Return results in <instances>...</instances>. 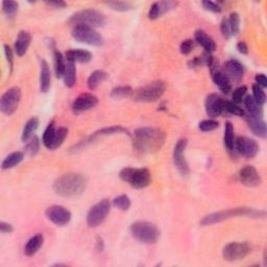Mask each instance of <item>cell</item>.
I'll list each match as a JSON object with an SVG mask.
<instances>
[{
	"instance_id": "cell-30",
	"label": "cell",
	"mask_w": 267,
	"mask_h": 267,
	"mask_svg": "<svg viewBox=\"0 0 267 267\" xmlns=\"http://www.w3.org/2000/svg\"><path fill=\"white\" fill-rule=\"evenodd\" d=\"M108 73L103 70H95L88 78V87L90 90H95L101 83L108 78Z\"/></svg>"
},
{
	"instance_id": "cell-23",
	"label": "cell",
	"mask_w": 267,
	"mask_h": 267,
	"mask_svg": "<svg viewBox=\"0 0 267 267\" xmlns=\"http://www.w3.org/2000/svg\"><path fill=\"white\" fill-rule=\"evenodd\" d=\"M51 74L49 66L45 60L40 61V90L46 93L50 89Z\"/></svg>"
},
{
	"instance_id": "cell-4",
	"label": "cell",
	"mask_w": 267,
	"mask_h": 267,
	"mask_svg": "<svg viewBox=\"0 0 267 267\" xmlns=\"http://www.w3.org/2000/svg\"><path fill=\"white\" fill-rule=\"evenodd\" d=\"M120 179L135 189L146 188L151 183V173L146 168H123L119 173Z\"/></svg>"
},
{
	"instance_id": "cell-45",
	"label": "cell",
	"mask_w": 267,
	"mask_h": 267,
	"mask_svg": "<svg viewBox=\"0 0 267 267\" xmlns=\"http://www.w3.org/2000/svg\"><path fill=\"white\" fill-rule=\"evenodd\" d=\"M246 92H247V88L245 86H242V87L237 88L236 90L233 92V95H232V100L233 101L232 102L236 103V104L242 102V100H243V97L246 94Z\"/></svg>"
},
{
	"instance_id": "cell-33",
	"label": "cell",
	"mask_w": 267,
	"mask_h": 267,
	"mask_svg": "<svg viewBox=\"0 0 267 267\" xmlns=\"http://www.w3.org/2000/svg\"><path fill=\"white\" fill-rule=\"evenodd\" d=\"M39 127V119L37 117L30 118L27 122L24 125L23 132H22V141L27 142L30 138H32L35 135V132Z\"/></svg>"
},
{
	"instance_id": "cell-48",
	"label": "cell",
	"mask_w": 267,
	"mask_h": 267,
	"mask_svg": "<svg viewBox=\"0 0 267 267\" xmlns=\"http://www.w3.org/2000/svg\"><path fill=\"white\" fill-rule=\"evenodd\" d=\"M220 30L221 34L225 39H229L231 37V30H230V26H229V22L228 19L223 18L221 23H220Z\"/></svg>"
},
{
	"instance_id": "cell-47",
	"label": "cell",
	"mask_w": 267,
	"mask_h": 267,
	"mask_svg": "<svg viewBox=\"0 0 267 267\" xmlns=\"http://www.w3.org/2000/svg\"><path fill=\"white\" fill-rule=\"evenodd\" d=\"M193 47H194V42L192 41V40H185V41H183L180 46L181 53L185 54V55L189 54L192 51Z\"/></svg>"
},
{
	"instance_id": "cell-51",
	"label": "cell",
	"mask_w": 267,
	"mask_h": 267,
	"mask_svg": "<svg viewBox=\"0 0 267 267\" xmlns=\"http://www.w3.org/2000/svg\"><path fill=\"white\" fill-rule=\"evenodd\" d=\"M0 231H1V233H3V234H10L14 231V229H13L12 224L1 221L0 222Z\"/></svg>"
},
{
	"instance_id": "cell-31",
	"label": "cell",
	"mask_w": 267,
	"mask_h": 267,
	"mask_svg": "<svg viewBox=\"0 0 267 267\" xmlns=\"http://www.w3.org/2000/svg\"><path fill=\"white\" fill-rule=\"evenodd\" d=\"M223 141H224L226 149H228L230 152L235 150V135H234V126L230 121H228L224 126Z\"/></svg>"
},
{
	"instance_id": "cell-22",
	"label": "cell",
	"mask_w": 267,
	"mask_h": 267,
	"mask_svg": "<svg viewBox=\"0 0 267 267\" xmlns=\"http://www.w3.org/2000/svg\"><path fill=\"white\" fill-rule=\"evenodd\" d=\"M30 42H31V35L28 31L21 30L15 42V52L17 53L18 56H23L27 52Z\"/></svg>"
},
{
	"instance_id": "cell-28",
	"label": "cell",
	"mask_w": 267,
	"mask_h": 267,
	"mask_svg": "<svg viewBox=\"0 0 267 267\" xmlns=\"http://www.w3.org/2000/svg\"><path fill=\"white\" fill-rule=\"evenodd\" d=\"M64 83L65 86L68 88H72L76 83V67L75 63L67 62L66 64V69L64 72Z\"/></svg>"
},
{
	"instance_id": "cell-44",
	"label": "cell",
	"mask_w": 267,
	"mask_h": 267,
	"mask_svg": "<svg viewBox=\"0 0 267 267\" xmlns=\"http://www.w3.org/2000/svg\"><path fill=\"white\" fill-rule=\"evenodd\" d=\"M19 4L16 1H3L2 11L6 16H14L18 11Z\"/></svg>"
},
{
	"instance_id": "cell-12",
	"label": "cell",
	"mask_w": 267,
	"mask_h": 267,
	"mask_svg": "<svg viewBox=\"0 0 267 267\" xmlns=\"http://www.w3.org/2000/svg\"><path fill=\"white\" fill-rule=\"evenodd\" d=\"M252 250L247 242H231L222 249V256L225 261L235 262L244 259Z\"/></svg>"
},
{
	"instance_id": "cell-7",
	"label": "cell",
	"mask_w": 267,
	"mask_h": 267,
	"mask_svg": "<svg viewBox=\"0 0 267 267\" xmlns=\"http://www.w3.org/2000/svg\"><path fill=\"white\" fill-rule=\"evenodd\" d=\"M166 90V83L163 80H156L147 86L139 88L132 94V98L139 102H153L160 99Z\"/></svg>"
},
{
	"instance_id": "cell-52",
	"label": "cell",
	"mask_w": 267,
	"mask_h": 267,
	"mask_svg": "<svg viewBox=\"0 0 267 267\" xmlns=\"http://www.w3.org/2000/svg\"><path fill=\"white\" fill-rule=\"evenodd\" d=\"M46 4L49 5V6H52V7H55V9H63V7L67 6V3L64 2V1H61V0H59V1H46Z\"/></svg>"
},
{
	"instance_id": "cell-38",
	"label": "cell",
	"mask_w": 267,
	"mask_h": 267,
	"mask_svg": "<svg viewBox=\"0 0 267 267\" xmlns=\"http://www.w3.org/2000/svg\"><path fill=\"white\" fill-rule=\"evenodd\" d=\"M113 205L120 209L121 211H126L131 207V199L125 194H122L113 199Z\"/></svg>"
},
{
	"instance_id": "cell-42",
	"label": "cell",
	"mask_w": 267,
	"mask_h": 267,
	"mask_svg": "<svg viewBox=\"0 0 267 267\" xmlns=\"http://www.w3.org/2000/svg\"><path fill=\"white\" fill-rule=\"evenodd\" d=\"M218 126H219V123H218L216 120H213V119L204 120L198 124V128L200 129L201 132H211V131H214V129L218 128Z\"/></svg>"
},
{
	"instance_id": "cell-43",
	"label": "cell",
	"mask_w": 267,
	"mask_h": 267,
	"mask_svg": "<svg viewBox=\"0 0 267 267\" xmlns=\"http://www.w3.org/2000/svg\"><path fill=\"white\" fill-rule=\"evenodd\" d=\"M253 93H254V95H253L254 99L263 106L266 101V94L264 92V89L261 88L260 86H258L257 84H255L253 86Z\"/></svg>"
},
{
	"instance_id": "cell-49",
	"label": "cell",
	"mask_w": 267,
	"mask_h": 267,
	"mask_svg": "<svg viewBox=\"0 0 267 267\" xmlns=\"http://www.w3.org/2000/svg\"><path fill=\"white\" fill-rule=\"evenodd\" d=\"M4 53H5V58L7 63H9V67L12 70L13 69V64H14V55H13V50L12 48L9 45H4Z\"/></svg>"
},
{
	"instance_id": "cell-20",
	"label": "cell",
	"mask_w": 267,
	"mask_h": 267,
	"mask_svg": "<svg viewBox=\"0 0 267 267\" xmlns=\"http://www.w3.org/2000/svg\"><path fill=\"white\" fill-rule=\"evenodd\" d=\"M247 124L250 131L254 135L260 137V138H266L267 136V125L266 122L262 119V117L256 116H248L246 118Z\"/></svg>"
},
{
	"instance_id": "cell-9",
	"label": "cell",
	"mask_w": 267,
	"mask_h": 267,
	"mask_svg": "<svg viewBox=\"0 0 267 267\" xmlns=\"http://www.w3.org/2000/svg\"><path fill=\"white\" fill-rule=\"evenodd\" d=\"M68 136V128L67 127H59L56 128L55 124L52 121L48 126L46 127L45 132L43 134V138L42 142L45 145V147L53 150L60 147L65 141V139L67 138Z\"/></svg>"
},
{
	"instance_id": "cell-5",
	"label": "cell",
	"mask_w": 267,
	"mask_h": 267,
	"mask_svg": "<svg viewBox=\"0 0 267 267\" xmlns=\"http://www.w3.org/2000/svg\"><path fill=\"white\" fill-rule=\"evenodd\" d=\"M131 233L135 239L145 244H153L159 240L161 232L155 223L137 221L131 225Z\"/></svg>"
},
{
	"instance_id": "cell-29",
	"label": "cell",
	"mask_w": 267,
	"mask_h": 267,
	"mask_svg": "<svg viewBox=\"0 0 267 267\" xmlns=\"http://www.w3.org/2000/svg\"><path fill=\"white\" fill-rule=\"evenodd\" d=\"M244 106L250 116L262 117L263 116V109L262 104L257 102L253 96H246L244 99Z\"/></svg>"
},
{
	"instance_id": "cell-36",
	"label": "cell",
	"mask_w": 267,
	"mask_h": 267,
	"mask_svg": "<svg viewBox=\"0 0 267 267\" xmlns=\"http://www.w3.org/2000/svg\"><path fill=\"white\" fill-rule=\"evenodd\" d=\"M229 26L231 30V36L236 37L238 36L240 31V16L238 13L233 12L230 14V17L228 18Z\"/></svg>"
},
{
	"instance_id": "cell-13",
	"label": "cell",
	"mask_w": 267,
	"mask_h": 267,
	"mask_svg": "<svg viewBox=\"0 0 267 267\" xmlns=\"http://www.w3.org/2000/svg\"><path fill=\"white\" fill-rule=\"evenodd\" d=\"M187 139L182 138L176 142L173 149V162L177 170L182 175H187L190 172L189 165L185 158V150L187 147Z\"/></svg>"
},
{
	"instance_id": "cell-27",
	"label": "cell",
	"mask_w": 267,
	"mask_h": 267,
	"mask_svg": "<svg viewBox=\"0 0 267 267\" xmlns=\"http://www.w3.org/2000/svg\"><path fill=\"white\" fill-rule=\"evenodd\" d=\"M44 242V237L42 234H37V235L32 236L24 247V254H25L27 257H32L35 256L38 250L41 248V246L43 245Z\"/></svg>"
},
{
	"instance_id": "cell-6",
	"label": "cell",
	"mask_w": 267,
	"mask_h": 267,
	"mask_svg": "<svg viewBox=\"0 0 267 267\" xmlns=\"http://www.w3.org/2000/svg\"><path fill=\"white\" fill-rule=\"evenodd\" d=\"M68 23L74 26L87 25L92 28L101 27L106 24V16L97 10L87 9L72 15L68 20Z\"/></svg>"
},
{
	"instance_id": "cell-16",
	"label": "cell",
	"mask_w": 267,
	"mask_h": 267,
	"mask_svg": "<svg viewBox=\"0 0 267 267\" xmlns=\"http://www.w3.org/2000/svg\"><path fill=\"white\" fill-rule=\"evenodd\" d=\"M97 103H98V98L95 95L90 93L80 94L72 102V112L74 114H80V113L95 108Z\"/></svg>"
},
{
	"instance_id": "cell-50",
	"label": "cell",
	"mask_w": 267,
	"mask_h": 267,
	"mask_svg": "<svg viewBox=\"0 0 267 267\" xmlns=\"http://www.w3.org/2000/svg\"><path fill=\"white\" fill-rule=\"evenodd\" d=\"M255 79H256V84H257L258 86H260V87L263 88V89L267 87V78H266L265 74H263V73L257 74L256 77H255Z\"/></svg>"
},
{
	"instance_id": "cell-53",
	"label": "cell",
	"mask_w": 267,
	"mask_h": 267,
	"mask_svg": "<svg viewBox=\"0 0 267 267\" xmlns=\"http://www.w3.org/2000/svg\"><path fill=\"white\" fill-rule=\"evenodd\" d=\"M237 50L242 54H247L248 53V47H247L246 43L243 42V41L239 42L237 44Z\"/></svg>"
},
{
	"instance_id": "cell-8",
	"label": "cell",
	"mask_w": 267,
	"mask_h": 267,
	"mask_svg": "<svg viewBox=\"0 0 267 267\" xmlns=\"http://www.w3.org/2000/svg\"><path fill=\"white\" fill-rule=\"evenodd\" d=\"M72 38L79 43H85L92 46H102L104 40L100 34L94 28L87 25H76L72 29Z\"/></svg>"
},
{
	"instance_id": "cell-11",
	"label": "cell",
	"mask_w": 267,
	"mask_h": 267,
	"mask_svg": "<svg viewBox=\"0 0 267 267\" xmlns=\"http://www.w3.org/2000/svg\"><path fill=\"white\" fill-rule=\"evenodd\" d=\"M21 99V90L18 87H13L5 91L0 99V109L7 116L13 115L17 111Z\"/></svg>"
},
{
	"instance_id": "cell-14",
	"label": "cell",
	"mask_w": 267,
	"mask_h": 267,
	"mask_svg": "<svg viewBox=\"0 0 267 267\" xmlns=\"http://www.w3.org/2000/svg\"><path fill=\"white\" fill-rule=\"evenodd\" d=\"M235 150L242 157L253 159L259 152V144L256 140L247 137H239L235 140Z\"/></svg>"
},
{
	"instance_id": "cell-19",
	"label": "cell",
	"mask_w": 267,
	"mask_h": 267,
	"mask_svg": "<svg viewBox=\"0 0 267 267\" xmlns=\"http://www.w3.org/2000/svg\"><path fill=\"white\" fill-rule=\"evenodd\" d=\"M177 2L175 1H158L152 3L148 12V18L150 20H157L164 14L175 9Z\"/></svg>"
},
{
	"instance_id": "cell-15",
	"label": "cell",
	"mask_w": 267,
	"mask_h": 267,
	"mask_svg": "<svg viewBox=\"0 0 267 267\" xmlns=\"http://www.w3.org/2000/svg\"><path fill=\"white\" fill-rule=\"evenodd\" d=\"M45 215L48 220L59 226L66 225L71 220V212L63 206H51L47 208Z\"/></svg>"
},
{
	"instance_id": "cell-10",
	"label": "cell",
	"mask_w": 267,
	"mask_h": 267,
	"mask_svg": "<svg viewBox=\"0 0 267 267\" xmlns=\"http://www.w3.org/2000/svg\"><path fill=\"white\" fill-rule=\"evenodd\" d=\"M111 211V203L109 199H102L89 210L87 215V224L89 228H96L100 225Z\"/></svg>"
},
{
	"instance_id": "cell-3",
	"label": "cell",
	"mask_w": 267,
	"mask_h": 267,
	"mask_svg": "<svg viewBox=\"0 0 267 267\" xmlns=\"http://www.w3.org/2000/svg\"><path fill=\"white\" fill-rule=\"evenodd\" d=\"M266 213L261 210H256L252 208H234L218 211L205 216L200 221L201 225H211L224 220L231 219L234 217H249V218H264Z\"/></svg>"
},
{
	"instance_id": "cell-34",
	"label": "cell",
	"mask_w": 267,
	"mask_h": 267,
	"mask_svg": "<svg viewBox=\"0 0 267 267\" xmlns=\"http://www.w3.org/2000/svg\"><path fill=\"white\" fill-rule=\"evenodd\" d=\"M121 133H125L127 135L128 134V131L127 129H125L124 127L120 126V125H115V126H110V127H106V128H102V129H99L98 132L94 133L90 138L93 139L95 138V137L97 136H108V135H114V134H121Z\"/></svg>"
},
{
	"instance_id": "cell-40",
	"label": "cell",
	"mask_w": 267,
	"mask_h": 267,
	"mask_svg": "<svg viewBox=\"0 0 267 267\" xmlns=\"http://www.w3.org/2000/svg\"><path fill=\"white\" fill-rule=\"evenodd\" d=\"M39 149H40V141H39V138H38L37 136H34V137H32V138H30L27 141L25 152L27 153L28 156L32 157V156L36 155V153L39 151Z\"/></svg>"
},
{
	"instance_id": "cell-25",
	"label": "cell",
	"mask_w": 267,
	"mask_h": 267,
	"mask_svg": "<svg viewBox=\"0 0 267 267\" xmlns=\"http://www.w3.org/2000/svg\"><path fill=\"white\" fill-rule=\"evenodd\" d=\"M194 38H195V41L203 46L204 49L207 51V53H212L216 49V45L214 40L210 37L205 30L198 29L194 34Z\"/></svg>"
},
{
	"instance_id": "cell-37",
	"label": "cell",
	"mask_w": 267,
	"mask_h": 267,
	"mask_svg": "<svg viewBox=\"0 0 267 267\" xmlns=\"http://www.w3.org/2000/svg\"><path fill=\"white\" fill-rule=\"evenodd\" d=\"M134 90L128 86H119L112 90L111 96L114 98H124V97H131Z\"/></svg>"
},
{
	"instance_id": "cell-39",
	"label": "cell",
	"mask_w": 267,
	"mask_h": 267,
	"mask_svg": "<svg viewBox=\"0 0 267 267\" xmlns=\"http://www.w3.org/2000/svg\"><path fill=\"white\" fill-rule=\"evenodd\" d=\"M106 4L117 12H127L133 9V4L127 1H109L106 2Z\"/></svg>"
},
{
	"instance_id": "cell-35",
	"label": "cell",
	"mask_w": 267,
	"mask_h": 267,
	"mask_svg": "<svg viewBox=\"0 0 267 267\" xmlns=\"http://www.w3.org/2000/svg\"><path fill=\"white\" fill-rule=\"evenodd\" d=\"M65 69H66V63H65V59L63 58L62 53L54 51V71L56 77H63Z\"/></svg>"
},
{
	"instance_id": "cell-26",
	"label": "cell",
	"mask_w": 267,
	"mask_h": 267,
	"mask_svg": "<svg viewBox=\"0 0 267 267\" xmlns=\"http://www.w3.org/2000/svg\"><path fill=\"white\" fill-rule=\"evenodd\" d=\"M212 78H213V82L216 86H218V88L220 89V90L228 94L229 92H231V82H230V78L228 77V75H226L223 71H220V70H214L212 72Z\"/></svg>"
},
{
	"instance_id": "cell-21",
	"label": "cell",
	"mask_w": 267,
	"mask_h": 267,
	"mask_svg": "<svg viewBox=\"0 0 267 267\" xmlns=\"http://www.w3.org/2000/svg\"><path fill=\"white\" fill-rule=\"evenodd\" d=\"M224 73L229 78L239 80L244 74V67L240 62L236 60H230L224 65Z\"/></svg>"
},
{
	"instance_id": "cell-32",
	"label": "cell",
	"mask_w": 267,
	"mask_h": 267,
	"mask_svg": "<svg viewBox=\"0 0 267 267\" xmlns=\"http://www.w3.org/2000/svg\"><path fill=\"white\" fill-rule=\"evenodd\" d=\"M24 159V153L21 151H15L12 152L11 155L7 156L1 164V168L3 170H7V169H12L15 166L20 164Z\"/></svg>"
},
{
	"instance_id": "cell-46",
	"label": "cell",
	"mask_w": 267,
	"mask_h": 267,
	"mask_svg": "<svg viewBox=\"0 0 267 267\" xmlns=\"http://www.w3.org/2000/svg\"><path fill=\"white\" fill-rule=\"evenodd\" d=\"M201 4H203V6L207 11L213 12V13H220L221 12V6L217 2L211 1V0H205V1L201 2Z\"/></svg>"
},
{
	"instance_id": "cell-17",
	"label": "cell",
	"mask_w": 267,
	"mask_h": 267,
	"mask_svg": "<svg viewBox=\"0 0 267 267\" xmlns=\"http://www.w3.org/2000/svg\"><path fill=\"white\" fill-rule=\"evenodd\" d=\"M224 102L225 100L217 94H210L206 98L205 102L208 116L212 118L220 116L224 112Z\"/></svg>"
},
{
	"instance_id": "cell-41",
	"label": "cell",
	"mask_w": 267,
	"mask_h": 267,
	"mask_svg": "<svg viewBox=\"0 0 267 267\" xmlns=\"http://www.w3.org/2000/svg\"><path fill=\"white\" fill-rule=\"evenodd\" d=\"M224 111L229 112L230 114L235 115V116H244V111L241 109L238 104L234 103L232 101H226L224 102Z\"/></svg>"
},
{
	"instance_id": "cell-1",
	"label": "cell",
	"mask_w": 267,
	"mask_h": 267,
	"mask_svg": "<svg viewBox=\"0 0 267 267\" xmlns=\"http://www.w3.org/2000/svg\"><path fill=\"white\" fill-rule=\"evenodd\" d=\"M166 140V134L161 128L147 126L137 128L133 136V147L142 155L160 150Z\"/></svg>"
},
{
	"instance_id": "cell-2",
	"label": "cell",
	"mask_w": 267,
	"mask_h": 267,
	"mask_svg": "<svg viewBox=\"0 0 267 267\" xmlns=\"http://www.w3.org/2000/svg\"><path fill=\"white\" fill-rule=\"evenodd\" d=\"M86 176L79 173H65L55 180L53 190L62 197H76L82 195L87 188Z\"/></svg>"
},
{
	"instance_id": "cell-24",
	"label": "cell",
	"mask_w": 267,
	"mask_h": 267,
	"mask_svg": "<svg viewBox=\"0 0 267 267\" xmlns=\"http://www.w3.org/2000/svg\"><path fill=\"white\" fill-rule=\"evenodd\" d=\"M67 62L89 63L92 60V53L86 49H69L65 53Z\"/></svg>"
},
{
	"instance_id": "cell-18",
	"label": "cell",
	"mask_w": 267,
	"mask_h": 267,
	"mask_svg": "<svg viewBox=\"0 0 267 267\" xmlns=\"http://www.w3.org/2000/svg\"><path fill=\"white\" fill-rule=\"evenodd\" d=\"M240 182L247 187H257L261 184V177L254 166L246 165L239 171Z\"/></svg>"
}]
</instances>
